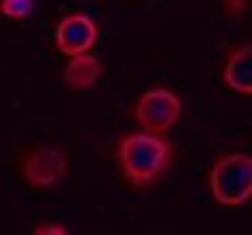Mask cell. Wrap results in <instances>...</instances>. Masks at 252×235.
I'll return each instance as SVG.
<instances>
[{"instance_id": "1", "label": "cell", "mask_w": 252, "mask_h": 235, "mask_svg": "<svg viewBox=\"0 0 252 235\" xmlns=\"http://www.w3.org/2000/svg\"><path fill=\"white\" fill-rule=\"evenodd\" d=\"M173 163V149L169 142L159 138V132H131L118 142V166L125 173L128 183L135 187H149L156 183Z\"/></svg>"}, {"instance_id": "2", "label": "cell", "mask_w": 252, "mask_h": 235, "mask_svg": "<svg viewBox=\"0 0 252 235\" xmlns=\"http://www.w3.org/2000/svg\"><path fill=\"white\" fill-rule=\"evenodd\" d=\"M211 194L224 207L245 204L252 197V156L228 152L224 159H218L211 169Z\"/></svg>"}, {"instance_id": "3", "label": "cell", "mask_w": 252, "mask_h": 235, "mask_svg": "<svg viewBox=\"0 0 252 235\" xmlns=\"http://www.w3.org/2000/svg\"><path fill=\"white\" fill-rule=\"evenodd\" d=\"M135 121H138V128H145V132H169L176 121H180V114H183V101L173 94V90H166V87H152V90H145L142 97H138V104H135Z\"/></svg>"}, {"instance_id": "4", "label": "cell", "mask_w": 252, "mask_h": 235, "mask_svg": "<svg viewBox=\"0 0 252 235\" xmlns=\"http://www.w3.org/2000/svg\"><path fill=\"white\" fill-rule=\"evenodd\" d=\"M97 35L100 32H97V21L90 14H66L56 25L52 42H56V49L63 56H80V52H90L97 45Z\"/></svg>"}, {"instance_id": "5", "label": "cell", "mask_w": 252, "mask_h": 235, "mask_svg": "<svg viewBox=\"0 0 252 235\" xmlns=\"http://www.w3.org/2000/svg\"><path fill=\"white\" fill-rule=\"evenodd\" d=\"M25 180L32 187H56L63 176H66V152L63 149H52V145H38L25 156V166H21Z\"/></svg>"}, {"instance_id": "6", "label": "cell", "mask_w": 252, "mask_h": 235, "mask_svg": "<svg viewBox=\"0 0 252 235\" xmlns=\"http://www.w3.org/2000/svg\"><path fill=\"white\" fill-rule=\"evenodd\" d=\"M97 80H100V63L94 52L69 56L66 69H63V83L69 90H90V87H97Z\"/></svg>"}, {"instance_id": "7", "label": "cell", "mask_w": 252, "mask_h": 235, "mask_svg": "<svg viewBox=\"0 0 252 235\" xmlns=\"http://www.w3.org/2000/svg\"><path fill=\"white\" fill-rule=\"evenodd\" d=\"M224 83L235 90V94H252V42L249 45H238L228 63H224Z\"/></svg>"}, {"instance_id": "8", "label": "cell", "mask_w": 252, "mask_h": 235, "mask_svg": "<svg viewBox=\"0 0 252 235\" xmlns=\"http://www.w3.org/2000/svg\"><path fill=\"white\" fill-rule=\"evenodd\" d=\"M32 7H35V0H0V14L11 18V21L28 18V14H32Z\"/></svg>"}, {"instance_id": "9", "label": "cell", "mask_w": 252, "mask_h": 235, "mask_svg": "<svg viewBox=\"0 0 252 235\" xmlns=\"http://www.w3.org/2000/svg\"><path fill=\"white\" fill-rule=\"evenodd\" d=\"M242 11H245V0H224V14L228 18H242Z\"/></svg>"}, {"instance_id": "10", "label": "cell", "mask_w": 252, "mask_h": 235, "mask_svg": "<svg viewBox=\"0 0 252 235\" xmlns=\"http://www.w3.org/2000/svg\"><path fill=\"white\" fill-rule=\"evenodd\" d=\"M35 235H66V225H35Z\"/></svg>"}]
</instances>
